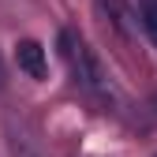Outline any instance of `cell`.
Returning a JSON list of instances; mask_svg holds the SVG:
<instances>
[{
	"label": "cell",
	"instance_id": "277c9868",
	"mask_svg": "<svg viewBox=\"0 0 157 157\" xmlns=\"http://www.w3.org/2000/svg\"><path fill=\"white\" fill-rule=\"evenodd\" d=\"M142 30L150 34V41L157 45V0H142Z\"/></svg>",
	"mask_w": 157,
	"mask_h": 157
},
{
	"label": "cell",
	"instance_id": "3957f363",
	"mask_svg": "<svg viewBox=\"0 0 157 157\" xmlns=\"http://www.w3.org/2000/svg\"><path fill=\"white\" fill-rule=\"evenodd\" d=\"M8 135H11V153H15V157H41L37 142L30 139L26 131H15V124H11V127H8Z\"/></svg>",
	"mask_w": 157,
	"mask_h": 157
},
{
	"label": "cell",
	"instance_id": "7a4b0ae2",
	"mask_svg": "<svg viewBox=\"0 0 157 157\" xmlns=\"http://www.w3.org/2000/svg\"><path fill=\"white\" fill-rule=\"evenodd\" d=\"M15 64H19V71L23 75H30V78H45V49L37 45V41H30V37H23V41L15 45Z\"/></svg>",
	"mask_w": 157,
	"mask_h": 157
},
{
	"label": "cell",
	"instance_id": "6da1fadb",
	"mask_svg": "<svg viewBox=\"0 0 157 157\" xmlns=\"http://www.w3.org/2000/svg\"><path fill=\"white\" fill-rule=\"evenodd\" d=\"M56 45H60V56H64V64H67V71L75 78V86L86 97H94L101 109H116L120 105V90H116L112 75L105 71V64L97 60V52L75 30H60V41Z\"/></svg>",
	"mask_w": 157,
	"mask_h": 157
},
{
	"label": "cell",
	"instance_id": "5b68a950",
	"mask_svg": "<svg viewBox=\"0 0 157 157\" xmlns=\"http://www.w3.org/2000/svg\"><path fill=\"white\" fill-rule=\"evenodd\" d=\"M0 86H4V71H0Z\"/></svg>",
	"mask_w": 157,
	"mask_h": 157
}]
</instances>
